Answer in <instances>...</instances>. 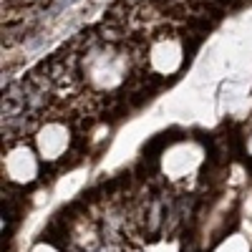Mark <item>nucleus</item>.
<instances>
[{
    "label": "nucleus",
    "mask_w": 252,
    "mask_h": 252,
    "mask_svg": "<svg viewBox=\"0 0 252 252\" xmlns=\"http://www.w3.org/2000/svg\"><path fill=\"white\" fill-rule=\"evenodd\" d=\"M81 71L94 91H114L129 76V53L116 43H98L83 56Z\"/></svg>",
    "instance_id": "nucleus-1"
},
{
    "label": "nucleus",
    "mask_w": 252,
    "mask_h": 252,
    "mask_svg": "<svg viewBox=\"0 0 252 252\" xmlns=\"http://www.w3.org/2000/svg\"><path fill=\"white\" fill-rule=\"evenodd\" d=\"M202 159H204V152H202V146L197 141H177L164 152L161 169L169 179L182 182V179H189L199 169Z\"/></svg>",
    "instance_id": "nucleus-2"
},
{
    "label": "nucleus",
    "mask_w": 252,
    "mask_h": 252,
    "mask_svg": "<svg viewBox=\"0 0 252 252\" xmlns=\"http://www.w3.org/2000/svg\"><path fill=\"white\" fill-rule=\"evenodd\" d=\"M146 61H149V68L157 76H174L182 68V63H184V43H182V38L169 35V33L157 35L149 43Z\"/></svg>",
    "instance_id": "nucleus-3"
},
{
    "label": "nucleus",
    "mask_w": 252,
    "mask_h": 252,
    "mask_svg": "<svg viewBox=\"0 0 252 252\" xmlns=\"http://www.w3.org/2000/svg\"><path fill=\"white\" fill-rule=\"evenodd\" d=\"M71 129L63 121H46L35 131V152L43 161H58L71 149Z\"/></svg>",
    "instance_id": "nucleus-4"
},
{
    "label": "nucleus",
    "mask_w": 252,
    "mask_h": 252,
    "mask_svg": "<svg viewBox=\"0 0 252 252\" xmlns=\"http://www.w3.org/2000/svg\"><path fill=\"white\" fill-rule=\"evenodd\" d=\"M38 159L28 144H13L3 157V172L13 184H31L38 177Z\"/></svg>",
    "instance_id": "nucleus-5"
},
{
    "label": "nucleus",
    "mask_w": 252,
    "mask_h": 252,
    "mask_svg": "<svg viewBox=\"0 0 252 252\" xmlns=\"http://www.w3.org/2000/svg\"><path fill=\"white\" fill-rule=\"evenodd\" d=\"M215 252H250V245H247V240L242 235H232V237L222 240L215 247Z\"/></svg>",
    "instance_id": "nucleus-6"
},
{
    "label": "nucleus",
    "mask_w": 252,
    "mask_h": 252,
    "mask_svg": "<svg viewBox=\"0 0 252 252\" xmlns=\"http://www.w3.org/2000/svg\"><path fill=\"white\" fill-rule=\"evenodd\" d=\"M33 252H58V250H56L53 245H46V242H43V245H38Z\"/></svg>",
    "instance_id": "nucleus-7"
},
{
    "label": "nucleus",
    "mask_w": 252,
    "mask_h": 252,
    "mask_svg": "<svg viewBox=\"0 0 252 252\" xmlns=\"http://www.w3.org/2000/svg\"><path fill=\"white\" fill-rule=\"evenodd\" d=\"M250 149H252V136H250Z\"/></svg>",
    "instance_id": "nucleus-8"
}]
</instances>
